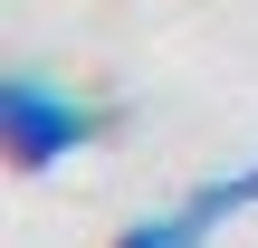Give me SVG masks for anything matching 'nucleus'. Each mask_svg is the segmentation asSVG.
<instances>
[{"label":"nucleus","mask_w":258,"mask_h":248,"mask_svg":"<svg viewBox=\"0 0 258 248\" xmlns=\"http://www.w3.org/2000/svg\"><path fill=\"white\" fill-rule=\"evenodd\" d=\"M220 220H230V210H220V201H211V182H201V191H182L172 210L124 220V229H115V248H211V229H220Z\"/></svg>","instance_id":"nucleus-2"},{"label":"nucleus","mask_w":258,"mask_h":248,"mask_svg":"<svg viewBox=\"0 0 258 248\" xmlns=\"http://www.w3.org/2000/svg\"><path fill=\"white\" fill-rule=\"evenodd\" d=\"M96 143V105L77 96V86H57L48 67H10L0 76V153H10V172H57V162H77Z\"/></svg>","instance_id":"nucleus-1"},{"label":"nucleus","mask_w":258,"mask_h":248,"mask_svg":"<svg viewBox=\"0 0 258 248\" xmlns=\"http://www.w3.org/2000/svg\"><path fill=\"white\" fill-rule=\"evenodd\" d=\"M211 182H220V201H230V210H258V153L239 162V172H211Z\"/></svg>","instance_id":"nucleus-3"}]
</instances>
